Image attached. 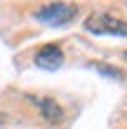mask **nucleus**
<instances>
[{
  "label": "nucleus",
  "instance_id": "nucleus-1",
  "mask_svg": "<svg viewBox=\"0 0 127 129\" xmlns=\"http://www.w3.org/2000/svg\"><path fill=\"white\" fill-rule=\"evenodd\" d=\"M85 31L96 35H127V21L113 12H96L87 17Z\"/></svg>",
  "mask_w": 127,
  "mask_h": 129
},
{
  "label": "nucleus",
  "instance_id": "nucleus-2",
  "mask_svg": "<svg viewBox=\"0 0 127 129\" xmlns=\"http://www.w3.org/2000/svg\"><path fill=\"white\" fill-rule=\"evenodd\" d=\"M78 14V7L73 3H47L40 10H35V19L47 26H66Z\"/></svg>",
  "mask_w": 127,
  "mask_h": 129
},
{
  "label": "nucleus",
  "instance_id": "nucleus-3",
  "mask_svg": "<svg viewBox=\"0 0 127 129\" xmlns=\"http://www.w3.org/2000/svg\"><path fill=\"white\" fill-rule=\"evenodd\" d=\"M64 63V52L59 45H42L35 52V66L45 68V71H57Z\"/></svg>",
  "mask_w": 127,
  "mask_h": 129
},
{
  "label": "nucleus",
  "instance_id": "nucleus-4",
  "mask_svg": "<svg viewBox=\"0 0 127 129\" xmlns=\"http://www.w3.org/2000/svg\"><path fill=\"white\" fill-rule=\"evenodd\" d=\"M31 101L40 108L45 120H49V122H61V120H64V110H61V106H59L54 99H35L33 96Z\"/></svg>",
  "mask_w": 127,
  "mask_h": 129
},
{
  "label": "nucleus",
  "instance_id": "nucleus-5",
  "mask_svg": "<svg viewBox=\"0 0 127 129\" xmlns=\"http://www.w3.org/2000/svg\"><path fill=\"white\" fill-rule=\"evenodd\" d=\"M94 68H96L99 73H104V75H113V78H118V80L122 78V73L118 71V68H113V66H104V63H96Z\"/></svg>",
  "mask_w": 127,
  "mask_h": 129
},
{
  "label": "nucleus",
  "instance_id": "nucleus-6",
  "mask_svg": "<svg viewBox=\"0 0 127 129\" xmlns=\"http://www.w3.org/2000/svg\"><path fill=\"white\" fill-rule=\"evenodd\" d=\"M125 59H127V52H125Z\"/></svg>",
  "mask_w": 127,
  "mask_h": 129
}]
</instances>
